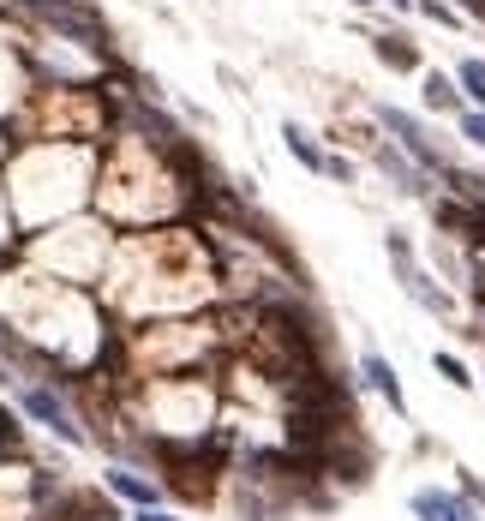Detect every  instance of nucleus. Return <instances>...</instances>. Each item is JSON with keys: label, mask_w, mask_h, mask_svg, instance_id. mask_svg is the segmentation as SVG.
Masks as SVG:
<instances>
[{"label": "nucleus", "mask_w": 485, "mask_h": 521, "mask_svg": "<svg viewBox=\"0 0 485 521\" xmlns=\"http://www.w3.org/2000/svg\"><path fill=\"white\" fill-rule=\"evenodd\" d=\"M360 384H366V390H372V396H378V402L396 414V420H408V390H402L396 366H390L378 348H366V354H360Z\"/></svg>", "instance_id": "423d86ee"}, {"label": "nucleus", "mask_w": 485, "mask_h": 521, "mask_svg": "<svg viewBox=\"0 0 485 521\" xmlns=\"http://www.w3.org/2000/svg\"><path fill=\"white\" fill-rule=\"evenodd\" d=\"M384 258H390V270H396V282H402V294L414 306H426L432 318H456V294L438 288V276L420 264V252H414V240L402 228H384Z\"/></svg>", "instance_id": "f257e3e1"}, {"label": "nucleus", "mask_w": 485, "mask_h": 521, "mask_svg": "<svg viewBox=\"0 0 485 521\" xmlns=\"http://www.w3.org/2000/svg\"><path fill=\"white\" fill-rule=\"evenodd\" d=\"M456 84H462V96H468L474 108H485V60L480 54H462V60H456Z\"/></svg>", "instance_id": "f8f14e48"}, {"label": "nucleus", "mask_w": 485, "mask_h": 521, "mask_svg": "<svg viewBox=\"0 0 485 521\" xmlns=\"http://www.w3.org/2000/svg\"><path fill=\"white\" fill-rule=\"evenodd\" d=\"M348 6H372V0H348Z\"/></svg>", "instance_id": "6ab92c4d"}, {"label": "nucleus", "mask_w": 485, "mask_h": 521, "mask_svg": "<svg viewBox=\"0 0 485 521\" xmlns=\"http://www.w3.org/2000/svg\"><path fill=\"white\" fill-rule=\"evenodd\" d=\"M420 96H426V108H432V114H462V108H468V102H462L456 72H438V66H426V72H420Z\"/></svg>", "instance_id": "0eeeda50"}, {"label": "nucleus", "mask_w": 485, "mask_h": 521, "mask_svg": "<svg viewBox=\"0 0 485 521\" xmlns=\"http://www.w3.org/2000/svg\"><path fill=\"white\" fill-rule=\"evenodd\" d=\"M330 180H342V186H354V162H342V156H330V168H324Z\"/></svg>", "instance_id": "dca6fc26"}, {"label": "nucleus", "mask_w": 485, "mask_h": 521, "mask_svg": "<svg viewBox=\"0 0 485 521\" xmlns=\"http://www.w3.org/2000/svg\"><path fill=\"white\" fill-rule=\"evenodd\" d=\"M384 6H396V12H414V0H384Z\"/></svg>", "instance_id": "a211bd4d"}, {"label": "nucleus", "mask_w": 485, "mask_h": 521, "mask_svg": "<svg viewBox=\"0 0 485 521\" xmlns=\"http://www.w3.org/2000/svg\"><path fill=\"white\" fill-rule=\"evenodd\" d=\"M456 132H462L474 150H485V108H462V114H456Z\"/></svg>", "instance_id": "ddd939ff"}, {"label": "nucleus", "mask_w": 485, "mask_h": 521, "mask_svg": "<svg viewBox=\"0 0 485 521\" xmlns=\"http://www.w3.org/2000/svg\"><path fill=\"white\" fill-rule=\"evenodd\" d=\"M138 521H180V516H162V510H138Z\"/></svg>", "instance_id": "f3484780"}, {"label": "nucleus", "mask_w": 485, "mask_h": 521, "mask_svg": "<svg viewBox=\"0 0 485 521\" xmlns=\"http://www.w3.org/2000/svg\"><path fill=\"white\" fill-rule=\"evenodd\" d=\"M372 162L396 180V192H408V198H432V174L402 150V144H390V138H372Z\"/></svg>", "instance_id": "39448f33"}, {"label": "nucleus", "mask_w": 485, "mask_h": 521, "mask_svg": "<svg viewBox=\"0 0 485 521\" xmlns=\"http://www.w3.org/2000/svg\"><path fill=\"white\" fill-rule=\"evenodd\" d=\"M414 6H420L432 24H444V30H462V12H456L450 0H414Z\"/></svg>", "instance_id": "4468645a"}, {"label": "nucleus", "mask_w": 485, "mask_h": 521, "mask_svg": "<svg viewBox=\"0 0 485 521\" xmlns=\"http://www.w3.org/2000/svg\"><path fill=\"white\" fill-rule=\"evenodd\" d=\"M372 54H378L390 72H420V48H414L408 36H390V30H378V36H372Z\"/></svg>", "instance_id": "1a4fd4ad"}, {"label": "nucleus", "mask_w": 485, "mask_h": 521, "mask_svg": "<svg viewBox=\"0 0 485 521\" xmlns=\"http://www.w3.org/2000/svg\"><path fill=\"white\" fill-rule=\"evenodd\" d=\"M108 492H114V498H126V504H138V510H156V504H162V492H156L150 480L126 474V468H108Z\"/></svg>", "instance_id": "9d476101"}, {"label": "nucleus", "mask_w": 485, "mask_h": 521, "mask_svg": "<svg viewBox=\"0 0 485 521\" xmlns=\"http://www.w3.org/2000/svg\"><path fill=\"white\" fill-rule=\"evenodd\" d=\"M372 114H378V126H384V132H390V138H396V144H402L426 174H432V180H450V174L462 168V162H450V156L432 144V132H426L420 114H408V108H396V102H372Z\"/></svg>", "instance_id": "f03ea898"}, {"label": "nucleus", "mask_w": 485, "mask_h": 521, "mask_svg": "<svg viewBox=\"0 0 485 521\" xmlns=\"http://www.w3.org/2000/svg\"><path fill=\"white\" fill-rule=\"evenodd\" d=\"M432 372H438L450 390H474V384H480V378L468 372V360H462V354H450V348H438V354H432Z\"/></svg>", "instance_id": "9b49d317"}, {"label": "nucleus", "mask_w": 485, "mask_h": 521, "mask_svg": "<svg viewBox=\"0 0 485 521\" xmlns=\"http://www.w3.org/2000/svg\"><path fill=\"white\" fill-rule=\"evenodd\" d=\"M18 408H24V414H30L48 438H60L66 450H84V444H90V438L78 432V420L60 408V396H54V390H42V384H18Z\"/></svg>", "instance_id": "7ed1b4c3"}, {"label": "nucleus", "mask_w": 485, "mask_h": 521, "mask_svg": "<svg viewBox=\"0 0 485 521\" xmlns=\"http://www.w3.org/2000/svg\"><path fill=\"white\" fill-rule=\"evenodd\" d=\"M282 144H288V156H294L306 174H324V168H330V150H324L300 120H282Z\"/></svg>", "instance_id": "6e6552de"}, {"label": "nucleus", "mask_w": 485, "mask_h": 521, "mask_svg": "<svg viewBox=\"0 0 485 521\" xmlns=\"http://www.w3.org/2000/svg\"><path fill=\"white\" fill-rule=\"evenodd\" d=\"M456 492H462V498H474V504L485 510V480L474 474V468H456Z\"/></svg>", "instance_id": "2eb2a0df"}, {"label": "nucleus", "mask_w": 485, "mask_h": 521, "mask_svg": "<svg viewBox=\"0 0 485 521\" xmlns=\"http://www.w3.org/2000/svg\"><path fill=\"white\" fill-rule=\"evenodd\" d=\"M408 516L414 521H485L474 498H462L456 486H414L408 492Z\"/></svg>", "instance_id": "20e7f679"}]
</instances>
